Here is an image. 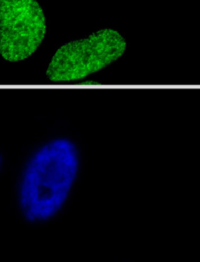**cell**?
<instances>
[{
  "label": "cell",
  "mask_w": 200,
  "mask_h": 262,
  "mask_svg": "<svg viewBox=\"0 0 200 262\" xmlns=\"http://www.w3.org/2000/svg\"><path fill=\"white\" fill-rule=\"evenodd\" d=\"M79 166V150L70 138L54 137L37 147L19 176L17 201L23 217L31 222L53 217L67 201Z\"/></svg>",
  "instance_id": "1"
},
{
  "label": "cell",
  "mask_w": 200,
  "mask_h": 262,
  "mask_svg": "<svg viewBox=\"0 0 200 262\" xmlns=\"http://www.w3.org/2000/svg\"><path fill=\"white\" fill-rule=\"evenodd\" d=\"M2 164H3V158H2V155L0 154V169L2 167Z\"/></svg>",
  "instance_id": "4"
},
{
  "label": "cell",
  "mask_w": 200,
  "mask_h": 262,
  "mask_svg": "<svg viewBox=\"0 0 200 262\" xmlns=\"http://www.w3.org/2000/svg\"><path fill=\"white\" fill-rule=\"evenodd\" d=\"M46 17L38 0H0V56L19 62L33 55L46 35Z\"/></svg>",
  "instance_id": "3"
},
{
  "label": "cell",
  "mask_w": 200,
  "mask_h": 262,
  "mask_svg": "<svg viewBox=\"0 0 200 262\" xmlns=\"http://www.w3.org/2000/svg\"><path fill=\"white\" fill-rule=\"evenodd\" d=\"M126 40L115 29L105 28L61 45L46 69L47 78L56 83L84 79L119 59L126 50Z\"/></svg>",
  "instance_id": "2"
}]
</instances>
